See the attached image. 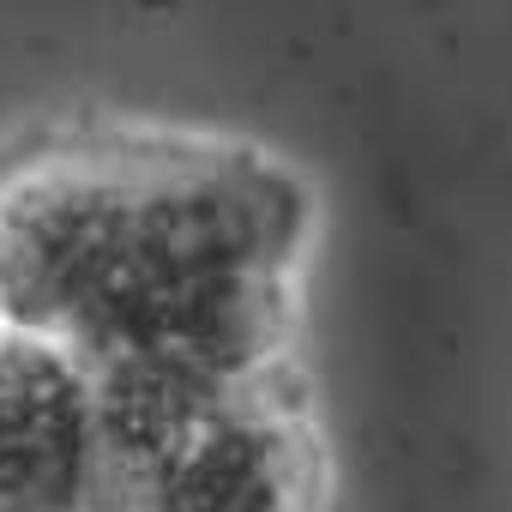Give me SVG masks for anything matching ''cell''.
<instances>
[{"label":"cell","instance_id":"1","mask_svg":"<svg viewBox=\"0 0 512 512\" xmlns=\"http://www.w3.org/2000/svg\"><path fill=\"white\" fill-rule=\"evenodd\" d=\"M320 181L253 133L97 115L0 157V320L67 356L115 446L302 374Z\"/></svg>","mask_w":512,"mask_h":512},{"label":"cell","instance_id":"2","mask_svg":"<svg viewBox=\"0 0 512 512\" xmlns=\"http://www.w3.org/2000/svg\"><path fill=\"white\" fill-rule=\"evenodd\" d=\"M332 494V440L296 374L127 434L109 512H332Z\"/></svg>","mask_w":512,"mask_h":512}]
</instances>
